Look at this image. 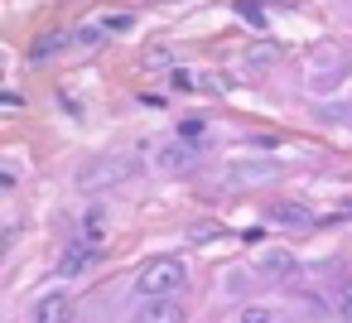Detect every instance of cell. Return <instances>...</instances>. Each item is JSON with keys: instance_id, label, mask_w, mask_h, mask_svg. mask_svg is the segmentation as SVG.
I'll return each instance as SVG.
<instances>
[{"instance_id": "cell-12", "label": "cell", "mask_w": 352, "mask_h": 323, "mask_svg": "<svg viewBox=\"0 0 352 323\" xmlns=\"http://www.w3.org/2000/svg\"><path fill=\"white\" fill-rule=\"evenodd\" d=\"M58 44H63V34H44V39H34V44H30V63L54 58V54H58Z\"/></svg>"}, {"instance_id": "cell-20", "label": "cell", "mask_w": 352, "mask_h": 323, "mask_svg": "<svg viewBox=\"0 0 352 323\" xmlns=\"http://www.w3.org/2000/svg\"><path fill=\"white\" fill-rule=\"evenodd\" d=\"M338 217H352V203H347V208H342V212H338Z\"/></svg>"}, {"instance_id": "cell-19", "label": "cell", "mask_w": 352, "mask_h": 323, "mask_svg": "<svg viewBox=\"0 0 352 323\" xmlns=\"http://www.w3.org/2000/svg\"><path fill=\"white\" fill-rule=\"evenodd\" d=\"M208 236H217V227H212V222H198V227H193V241H208Z\"/></svg>"}, {"instance_id": "cell-6", "label": "cell", "mask_w": 352, "mask_h": 323, "mask_svg": "<svg viewBox=\"0 0 352 323\" xmlns=\"http://www.w3.org/2000/svg\"><path fill=\"white\" fill-rule=\"evenodd\" d=\"M97 256H102V246H97V236H78V241H73V246L63 251V260H58V270H63V275H82V270H87V265L97 260Z\"/></svg>"}, {"instance_id": "cell-9", "label": "cell", "mask_w": 352, "mask_h": 323, "mask_svg": "<svg viewBox=\"0 0 352 323\" xmlns=\"http://www.w3.org/2000/svg\"><path fill=\"white\" fill-rule=\"evenodd\" d=\"M155 164L169 169V174H184V169H193V145H184V140H164V145L155 150Z\"/></svg>"}, {"instance_id": "cell-8", "label": "cell", "mask_w": 352, "mask_h": 323, "mask_svg": "<svg viewBox=\"0 0 352 323\" xmlns=\"http://www.w3.org/2000/svg\"><path fill=\"white\" fill-rule=\"evenodd\" d=\"M184 318H188V309L179 299H145V309L131 323H184Z\"/></svg>"}, {"instance_id": "cell-15", "label": "cell", "mask_w": 352, "mask_h": 323, "mask_svg": "<svg viewBox=\"0 0 352 323\" xmlns=\"http://www.w3.org/2000/svg\"><path fill=\"white\" fill-rule=\"evenodd\" d=\"M338 309H342V318L352 323V280H342V289H338Z\"/></svg>"}, {"instance_id": "cell-17", "label": "cell", "mask_w": 352, "mask_h": 323, "mask_svg": "<svg viewBox=\"0 0 352 323\" xmlns=\"http://www.w3.org/2000/svg\"><path fill=\"white\" fill-rule=\"evenodd\" d=\"M241 323H275V318H270L265 309H246V313H241Z\"/></svg>"}, {"instance_id": "cell-16", "label": "cell", "mask_w": 352, "mask_h": 323, "mask_svg": "<svg viewBox=\"0 0 352 323\" xmlns=\"http://www.w3.org/2000/svg\"><path fill=\"white\" fill-rule=\"evenodd\" d=\"M102 30H131V15H107Z\"/></svg>"}, {"instance_id": "cell-7", "label": "cell", "mask_w": 352, "mask_h": 323, "mask_svg": "<svg viewBox=\"0 0 352 323\" xmlns=\"http://www.w3.org/2000/svg\"><path fill=\"white\" fill-rule=\"evenodd\" d=\"M222 179H227L232 188H256V183H270V179H280V164H232Z\"/></svg>"}, {"instance_id": "cell-1", "label": "cell", "mask_w": 352, "mask_h": 323, "mask_svg": "<svg viewBox=\"0 0 352 323\" xmlns=\"http://www.w3.org/2000/svg\"><path fill=\"white\" fill-rule=\"evenodd\" d=\"M184 285H188V270H184V260H174V256H160V260H150V265L135 275V289H140L145 299H174Z\"/></svg>"}, {"instance_id": "cell-14", "label": "cell", "mask_w": 352, "mask_h": 323, "mask_svg": "<svg viewBox=\"0 0 352 323\" xmlns=\"http://www.w3.org/2000/svg\"><path fill=\"white\" fill-rule=\"evenodd\" d=\"M203 135H208V121H179V140L184 145H198Z\"/></svg>"}, {"instance_id": "cell-5", "label": "cell", "mask_w": 352, "mask_h": 323, "mask_svg": "<svg viewBox=\"0 0 352 323\" xmlns=\"http://www.w3.org/2000/svg\"><path fill=\"white\" fill-rule=\"evenodd\" d=\"M131 174H135L131 159H97L92 169L78 174V183H82V188H102V183H121V179H131Z\"/></svg>"}, {"instance_id": "cell-2", "label": "cell", "mask_w": 352, "mask_h": 323, "mask_svg": "<svg viewBox=\"0 0 352 323\" xmlns=\"http://www.w3.org/2000/svg\"><path fill=\"white\" fill-rule=\"evenodd\" d=\"M347 63H352V54H347L342 44H318V49H309V78H318V82H338V78L347 73Z\"/></svg>"}, {"instance_id": "cell-4", "label": "cell", "mask_w": 352, "mask_h": 323, "mask_svg": "<svg viewBox=\"0 0 352 323\" xmlns=\"http://www.w3.org/2000/svg\"><path fill=\"white\" fill-rule=\"evenodd\" d=\"M265 217H270L275 227H289V232H304V227L318 222V217H314L304 203H294V198H275V203H265Z\"/></svg>"}, {"instance_id": "cell-11", "label": "cell", "mask_w": 352, "mask_h": 323, "mask_svg": "<svg viewBox=\"0 0 352 323\" xmlns=\"http://www.w3.org/2000/svg\"><path fill=\"white\" fill-rule=\"evenodd\" d=\"M318 121H328V126H342V131H352V102H328V107H318Z\"/></svg>"}, {"instance_id": "cell-13", "label": "cell", "mask_w": 352, "mask_h": 323, "mask_svg": "<svg viewBox=\"0 0 352 323\" xmlns=\"http://www.w3.org/2000/svg\"><path fill=\"white\" fill-rule=\"evenodd\" d=\"M232 10H236V15H241V20H246V25H256V30H261V25H265V10H261V5H256V0H236V5H232Z\"/></svg>"}, {"instance_id": "cell-18", "label": "cell", "mask_w": 352, "mask_h": 323, "mask_svg": "<svg viewBox=\"0 0 352 323\" xmlns=\"http://www.w3.org/2000/svg\"><path fill=\"white\" fill-rule=\"evenodd\" d=\"M169 82H174V92H193V78H188V73H174Z\"/></svg>"}, {"instance_id": "cell-10", "label": "cell", "mask_w": 352, "mask_h": 323, "mask_svg": "<svg viewBox=\"0 0 352 323\" xmlns=\"http://www.w3.org/2000/svg\"><path fill=\"white\" fill-rule=\"evenodd\" d=\"M261 270H265L270 280H294V275H299V260H294L289 251H261Z\"/></svg>"}, {"instance_id": "cell-3", "label": "cell", "mask_w": 352, "mask_h": 323, "mask_svg": "<svg viewBox=\"0 0 352 323\" xmlns=\"http://www.w3.org/2000/svg\"><path fill=\"white\" fill-rule=\"evenodd\" d=\"M73 318V294L68 289H49L30 304V323H68Z\"/></svg>"}]
</instances>
